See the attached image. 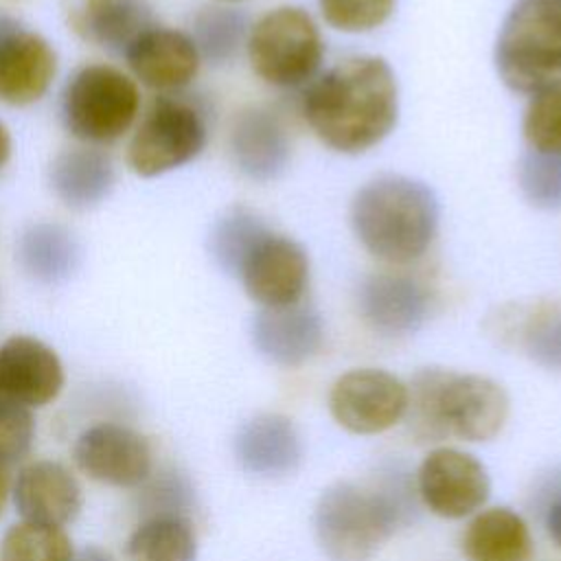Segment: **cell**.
Wrapping results in <instances>:
<instances>
[{"label": "cell", "mask_w": 561, "mask_h": 561, "mask_svg": "<svg viewBox=\"0 0 561 561\" xmlns=\"http://www.w3.org/2000/svg\"><path fill=\"white\" fill-rule=\"evenodd\" d=\"M66 383V373L53 346L33 335H11L0 344V397L39 410L53 403Z\"/></svg>", "instance_id": "9a60e30c"}, {"label": "cell", "mask_w": 561, "mask_h": 561, "mask_svg": "<svg viewBox=\"0 0 561 561\" xmlns=\"http://www.w3.org/2000/svg\"><path fill=\"white\" fill-rule=\"evenodd\" d=\"M447 438L467 443L491 440L508 416V394L491 377L445 368L438 397Z\"/></svg>", "instance_id": "7c38bea8"}, {"label": "cell", "mask_w": 561, "mask_h": 561, "mask_svg": "<svg viewBox=\"0 0 561 561\" xmlns=\"http://www.w3.org/2000/svg\"><path fill=\"white\" fill-rule=\"evenodd\" d=\"M416 493L434 515L460 519L489 500L491 480L476 456L454 447H436L416 469Z\"/></svg>", "instance_id": "30bf717a"}, {"label": "cell", "mask_w": 561, "mask_h": 561, "mask_svg": "<svg viewBox=\"0 0 561 561\" xmlns=\"http://www.w3.org/2000/svg\"><path fill=\"white\" fill-rule=\"evenodd\" d=\"M72 460L83 476L114 489H138L153 473L149 438L114 421L85 427L75 440Z\"/></svg>", "instance_id": "ba28073f"}, {"label": "cell", "mask_w": 561, "mask_h": 561, "mask_svg": "<svg viewBox=\"0 0 561 561\" xmlns=\"http://www.w3.org/2000/svg\"><path fill=\"white\" fill-rule=\"evenodd\" d=\"M64 15L79 39L121 57L156 24L147 0H64Z\"/></svg>", "instance_id": "ffe728a7"}, {"label": "cell", "mask_w": 561, "mask_h": 561, "mask_svg": "<svg viewBox=\"0 0 561 561\" xmlns=\"http://www.w3.org/2000/svg\"><path fill=\"white\" fill-rule=\"evenodd\" d=\"M239 467L256 478H283L302 460V438L291 419L263 412L241 423L234 434Z\"/></svg>", "instance_id": "44dd1931"}, {"label": "cell", "mask_w": 561, "mask_h": 561, "mask_svg": "<svg viewBox=\"0 0 561 561\" xmlns=\"http://www.w3.org/2000/svg\"><path fill=\"white\" fill-rule=\"evenodd\" d=\"M546 530L561 550V495H557L546 508Z\"/></svg>", "instance_id": "d590c367"}, {"label": "cell", "mask_w": 561, "mask_h": 561, "mask_svg": "<svg viewBox=\"0 0 561 561\" xmlns=\"http://www.w3.org/2000/svg\"><path fill=\"white\" fill-rule=\"evenodd\" d=\"M267 232L270 226L252 208L230 206L210 226L208 254L224 274L237 278L248 254Z\"/></svg>", "instance_id": "4316f807"}, {"label": "cell", "mask_w": 561, "mask_h": 561, "mask_svg": "<svg viewBox=\"0 0 561 561\" xmlns=\"http://www.w3.org/2000/svg\"><path fill=\"white\" fill-rule=\"evenodd\" d=\"M11 147H13L11 134H9L7 125L0 121V171L4 169V164H7L9 158H11Z\"/></svg>", "instance_id": "74e56055"}, {"label": "cell", "mask_w": 561, "mask_h": 561, "mask_svg": "<svg viewBox=\"0 0 561 561\" xmlns=\"http://www.w3.org/2000/svg\"><path fill=\"white\" fill-rule=\"evenodd\" d=\"M302 116L324 147L344 156H359L397 127V75L383 57H346L309 81Z\"/></svg>", "instance_id": "6da1fadb"}, {"label": "cell", "mask_w": 561, "mask_h": 561, "mask_svg": "<svg viewBox=\"0 0 561 561\" xmlns=\"http://www.w3.org/2000/svg\"><path fill=\"white\" fill-rule=\"evenodd\" d=\"M493 64L513 92L561 88V0H515L500 24Z\"/></svg>", "instance_id": "277c9868"}, {"label": "cell", "mask_w": 561, "mask_h": 561, "mask_svg": "<svg viewBox=\"0 0 561 561\" xmlns=\"http://www.w3.org/2000/svg\"><path fill=\"white\" fill-rule=\"evenodd\" d=\"M245 55L254 75L267 85L298 88L316 79L324 42L305 9L276 7L252 24Z\"/></svg>", "instance_id": "52a82bcc"}, {"label": "cell", "mask_w": 561, "mask_h": 561, "mask_svg": "<svg viewBox=\"0 0 561 561\" xmlns=\"http://www.w3.org/2000/svg\"><path fill=\"white\" fill-rule=\"evenodd\" d=\"M35 440L33 410L0 397V462L4 467L22 462Z\"/></svg>", "instance_id": "e575fe53"}, {"label": "cell", "mask_w": 561, "mask_h": 561, "mask_svg": "<svg viewBox=\"0 0 561 561\" xmlns=\"http://www.w3.org/2000/svg\"><path fill=\"white\" fill-rule=\"evenodd\" d=\"M526 149L561 156V88L533 94L522 116Z\"/></svg>", "instance_id": "4dcf8cb0"}, {"label": "cell", "mask_w": 561, "mask_h": 561, "mask_svg": "<svg viewBox=\"0 0 561 561\" xmlns=\"http://www.w3.org/2000/svg\"><path fill=\"white\" fill-rule=\"evenodd\" d=\"M81 259L75 232L59 221L28 224L15 239V263L20 272L39 285L68 280Z\"/></svg>", "instance_id": "603a6c76"}, {"label": "cell", "mask_w": 561, "mask_h": 561, "mask_svg": "<svg viewBox=\"0 0 561 561\" xmlns=\"http://www.w3.org/2000/svg\"><path fill=\"white\" fill-rule=\"evenodd\" d=\"M75 546L66 528L18 522L0 537V561H70Z\"/></svg>", "instance_id": "f1b7e54d"}, {"label": "cell", "mask_w": 561, "mask_h": 561, "mask_svg": "<svg viewBox=\"0 0 561 561\" xmlns=\"http://www.w3.org/2000/svg\"><path fill=\"white\" fill-rule=\"evenodd\" d=\"M228 147L239 173L261 184L280 178L291 160V142L283 121L261 105L245 107L234 116Z\"/></svg>", "instance_id": "d6986e66"}, {"label": "cell", "mask_w": 561, "mask_h": 561, "mask_svg": "<svg viewBox=\"0 0 561 561\" xmlns=\"http://www.w3.org/2000/svg\"><path fill=\"white\" fill-rule=\"evenodd\" d=\"M57 75V50L37 31L0 11V101L11 107L37 103Z\"/></svg>", "instance_id": "4fadbf2b"}, {"label": "cell", "mask_w": 561, "mask_h": 561, "mask_svg": "<svg viewBox=\"0 0 561 561\" xmlns=\"http://www.w3.org/2000/svg\"><path fill=\"white\" fill-rule=\"evenodd\" d=\"M443 373L445 368L440 366H425L405 383L408 403L401 421H405V430L416 443H440L447 438L438 410Z\"/></svg>", "instance_id": "83f0119b"}, {"label": "cell", "mask_w": 561, "mask_h": 561, "mask_svg": "<svg viewBox=\"0 0 561 561\" xmlns=\"http://www.w3.org/2000/svg\"><path fill=\"white\" fill-rule=\"evenodd\" d=\"M140 112V90L131 75L110 64L77 68L64 83L59 118L81 145L103 147L123 138Z\"/></svg>", "instance_id": "5b68a950"}, {"label": "cell", "mask_w": 561, "mask_h": 561, "mask_svg": "<svg viewBox=\"0 0 561 561\" xmlns=\"http://www.w3.org/2000/svg\"><path fill=\"white\" fill-rule=\"evenodd\" d=\"M362 486L335 482L327 486L313 508V533L329 561H370L399 526L414 519L412 484L399 469Z\"/></svg>", "instance_id": "7a4b0ae2"}, {"label": "cell", "mask_w": 561, "mask_h": 561, "mask_svg": "<svg viewBox=\"0 0 561 561\" xmlns=\"http://www.w3.org/2000/svg\"><path fill=\"white\" fill-rule=\"evenodd\" d=\"M252 344L261 357L283 368L309 362L324 342V322L316 307L296 302L287 307H261L250 327Z\"/></svg>", "instance_id": "ac0fdd59"}, {"label": "cell", "mask_w": 561, "mask_h": 561, "mask_svg": "<svg viewBox=\"0 0 561 561\" xmlns=\"http://www.w3.org/2000/svg\"><path fill=\"white\" fill-rule=\"evenodd\" d=\"M208 142L206 114L182 92L156 94L127 142V167L151 180L193 162Z\"/></svg>", "instance_id": "8992f818"}, {"label": "cell", "mask_w": 561, "mask_h": 561, "mask_svg": "<svg viewBox=\"0 0 561 561\" xmlns=\"http://www.w3.org/2000/svg\"><path fill=\"white\" fill-rule=\"evenodd\" d=\"M123 57L134 81H140L158 94L182 92L191 85L202 66L188 33L158 24L147 28Z\"/></svg>", "instance_id": "e0dca14e"}, {"label": "cell", "mask_w": 561, "mask_h": 561, "mask_svg": "<svg viewBox=\"0 0 561 561\" xmlns=\"http://www.w3.org/2000/svg\"><path fill=\"white\" fill-rule=\"evenodd\" d=\"M440 206L436 193L416 178L383 173L364 182L348 206V224L359 245L388 265L419 261L436 239Z\"/></svg>", "instance_id": "3957f363"}, {"label": "cell", "mask_w": 561, "mask_h": 561, "mask_svg": "<svg viewBox=\"0 0 561 561\" xmlns=\"http://www.w3.org/2000/svg\"><path fill=\"white\" fill-rule=\"evenodd\" d=\"M127 561H195L197 533L188 515L142 517L125 543Z\"/></svg>", "instance_id": "d4e9b609"}, {"label": "cell", "mask_w": 561, "mask_h": 561, "mask_svg": "<svg viewBox=\"0 0 561 561\" xmlns=\"http://www.w3.org/2000/svg\"><path fill=\"white\" fill-rule=\"evenodd\" d=\"M362 322L381 337H405L416 333L430 318V287L408 274L381 270L364 276L355 289Z\"/></svg>", "instance_id": "8fae6325"}, {"label": "cell", "mask_w": 561, "mask_h": 561, "mask_svg": "<svg viewBox=\"0 0 561 561\" xmlns=\"http://www.w3.org/2000/svg\"><path fill=\"white\" fill-rule=\"evenodd\" d=\"M522 346L537 366L561 375V307L535 311L526 320Z\"/></svg>", "instance_id": "d6a6232c"}, {"label": "cell", "mask_w": 561, "mask_h": 561, "mask_svg": "<svg viewBox=\"0 0 561 561\" xmlns=\"http://www.w3.org/2000/svg\"><path fill=\"white\" fill-rule=\"evenodd\" d=\"M116 184V169L101 147H66L48 164L53 195L72 210H90L103 204Z\"/></svg>", "instance_id": "7402d4cb"}, {"label": "cell", "mask_w": 561, "mask_h": 561, "mask_svg": "<svg viewBox=\"0 0 561 561\" xmlns=\"http://www.w3.org/2000/svg\"><path fill=\"white\" fill-rule=\"evenodd\" d=\"M408 386L383 368H353L329 390V410L337 425L353 434H379L405 414Z\"/></svg>", "instance_id": "9c48e42d"}, {"label": "cell", "mask_w": 561, "mask_h": 561, "mask_svg": "<svg viewBox=\"0 0 561 561\" xmlns=\"http://www.w3.org/2000/svg\"><path fill=\"white\" fill-rule=\"evenodd\" d=\"M467 561H533L535 543L526 522L511 508L478 513L462 533Z\"/></svg>", "instance_id": "cb8c5ba5"}, {"label": "cell", "mask_w": 561, "mask_h": 561, "mask_svg": "<svg viewBox=\"0 0 561 561\" xmlns=\"http://www.w3.org/2000/svg\"><path fill=\"white\" fill-rule=\"evenodd\" d=\"M250 28V18L241 9L204 7L193 15L188 35L202 64L219 68L239 57L248 44Z\"/></svg>", "instance_id": "484cf974"}, {"label": "cell", "mask_w": 561, "mask_h": 561, "mask_svg": "<svg viewBox=\"0 0 561 561\" xmlns=\"http://www.w3.org/2000/svg\"><path fill=\"white\" fill-rule=\"evenodd\" d=\"M397 0H318L324 22L342 33H368L394 13Z\"/></svg>", "instance_id": "1f68e13d"}, {"label": "cell", "mask_w": 561, "mask_h": 561, "mask_svg": "<svg viewBox=\"0 0 561 561\" xmlns=\"http://www.w3.org/2000/svg\"><path fill=\"white\" fill-rule=\"evenodd\" d=\"M11 502L22 522L66 528L83 508V489L64 462L31 460L11 482Z\"/></svg>", "instance_id": "2e32d148"}, {"label": "cell", "mask_w": 561, "mask_h": 561, "mask_svg": "<svg viewBox=\"0 0 561 561\" xmlns=\"http://www.w3.org/2000/svg\"><path fill=\"white\" fill-rule=\"evenodd\" d=\"M517 186L539 210L561 208V156L526 149L517 162Z\"/></svg>", "instance_id": "f546056e"}, {"label": "cell", "mask_w": 561, "mask_h": 561, "mask_svg": "<svg viewBox=\"0 0 561 561\" xmlns=\"http://www.w3.org/2000/svg\"><path fill=\"white\" fill-rule=\"evenodd\" d=\"M7 469H9V467H4V465L0 462V517H2V513H4L7 502L11 500V480H9Z\"/></svg>", "instance_id": "f35d334b"}, {"label": "cell", "mask_w": 561, "mask_h": 561, "mask_svg": "<svg viewBox=\"0 0 561 561\" xmlns=\"http://www.w3.org/2000/svg\"><path fill=\"white\" fill-rule=\"evenodd\" d=\"M219 2H241V0H219Z\"/></svg>", "instance_id": "ab89813d"}, {"label": "cell", "mask_w": 561, "mask_h": 561, "mask_svg": "<svg viewBox=\"0 0 561 561\" xmlns=\"http://www.w3.org/2000/svg\"><path fill=\"white\" fill-rule=\"evenodd\" d=\"M70 561H118V559L110 550L90 543L83 548H75V554Z\"/></svg>", "instance_id": "8d00e7d4"}, {"label": "cell", "mask_w": 561, "mask_h": 561, "mask_svg": "<svg viewBox=\"0 0 561 561\" xmlns=\"http://www.w3.org/2000/svg\"><path fill=\"white\" fill-rule=\"evenodd\" d=\"M140 508L145 517L151 515H186L193 502V489L188 480L178 471H153L149 480L138 486Z\"/></svg>", "instance_id": "836d02e7"}, {"label": "cell", "mask_w": 561, "mask_h": 561, "mask_svg": "<svg viewBox=\"0 0 561 561\" xmlns=\"http://www.w3.org/2000/svg\"><path fill=\"white\" fill-rule=\"evenodd\" d=\"M259 307H287L302 300L309 287V254L291 237L267 232L237 276Z\"/></svg>", "instance_id": "5bb4252c"}]
</instances>
